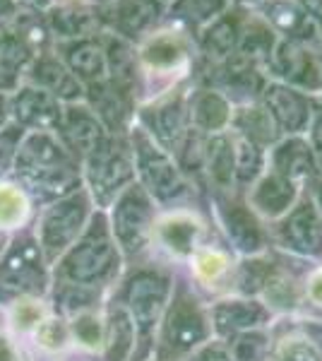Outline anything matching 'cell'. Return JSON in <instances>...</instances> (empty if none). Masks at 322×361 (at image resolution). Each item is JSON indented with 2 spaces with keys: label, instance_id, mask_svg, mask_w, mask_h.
<instances>
[{
  "label": "cell",
  "instance_id": "cell-28",
  "mask_svg": "<svg viewBox=\"0 0 322 361\" xmlns=\"http://www.w3.org/2000/svg\"><path fill=\"white\" fill-rule=\"evenodd\" d=\"M166 299V282L159 277L142 275L132 282L130 287V308L135 320L142 330H149L161 311V304Z\"/></svg>",
  "mask_w": 322,
  "mask_h": 361
},
{
  "label": "cell",
  "instance_id": "cell-54",
  "mask_svg": "<svg viewBox=\"0 0 322 361\" xmlns=\"http://www.w3.org/2000/svg\"><path fill=\"white\" fill-rule=\"evenodd\" d=\"M313 188H315V202H318V207L322 212V176H320V173L313 178Z\"/></svg>",
  "mask_w": 322,
  "mask_h": 361
},
{
  "label": "cell",
  "instance_id": "cell-12",
  "mask_svg": "<svg viewBox=\"0 0 322 361\" xmlns=\"http://www.w3.org/2000/svg\"><path fill=\"white\" fill-rule=\"evenodd\" d=\"M109 32L137 44L166 20V8L159 0H111L104 5Z\"/></svg>",
  "mask_w": 322,
  "mask_h": 361
},
{
  "label": "cell",
  "instance_id": "cell-43",
  "mask_svg": "<svg viewBox=\"0 0 322 361\" xmlns=\"http://www.w3.org/2000/svg\"><path fill=\"white\" fill-rule=\"evenodd\" d=\"M75 335L80 337L85 345H97L99 337H101V328H99V320L94 316H82L75 320Z\"/></svg>",
  "mask_w": 322,
  "mask_h": 361
},
{
  "label": "cell",
  "instance_id": "cell-14",
  "mask_svg": "<svg viewBox=\"0 0 322 361\" xmlns=\"http://www.w3.org/2000/svg\"><path fill=\"white\" fill-rule=\"evenodd\" d=\"M245 10L248 8L233 3L226 13H221L216 20H212L207 27H202L195 34L197 54H200L202 66H216V63H224L226 58L236 54Z\"/></svg>",
  "mask_w": 322,
  "mask_h": 361
},
{
  "label": "cell",
  "instance_id": "cell-20",
  "mask_svg": "<svg viewBox=\"0 0 322 361\" xmlns=\"http://www.w3.org/2000/svg\"><path fill=\"white\" fill-rule=\"evenodd\" d=\"M54 51L85 87L109 78L106 56H104V46L99 37L75 39V42H56Z\"/></svg>",
  "mask_w": 322,
  "mask_h": 361
},
{
  "label": "cell",
  "instance_id": "cell-48",
  "mask_svg": "<svg viewBox=\"0 0 322 361\" xmlns=\"http://www.w3.org/2000/svg\"><path fill=\"white\" fill-rule=\"evenodd\" d=\"M241 349H248V354H243V361H255L265 352V340L262 337H243L241 345H238V352Z\"/></svg>",
  "mask_w": 322,
  "mask_h": 361
},
{
  "label": "cell",
  "instance_id": "cell-13",
  "mask_svg": "<svg viewBox=\"0 0 322 361\" xmlns=\"http://www.w3.org/2000/svg\"><path fill=\"white\" fill-rule=\"evenodd\" d=\"M54 42H75V39H92L106 32V15L99 5L63 3L58 0L46 13Z\"/></svg>",
  "mask_w": 322,
  "mask_h": 361
},
{
  "label": "cell",
  "instance_id": "cell-27",
  "mask_svg": "<svg viewBox=\"0 0 322 361\" xmlns=\"http://www.w3.org/2000/svg\"><path fill=\"white\" fill-rule=\"evenodd\" d=\"M231 5L233 0H173L166 8V22H173V25H180L188 32L197 34L221 13H226Z\"/></svg>",
  "mask_w": 322,
  "mask_h": 361
},
{
  "label": "cell",
  "instance_id": "cell-34",
  "mask_svg": "<svg viewBox=\"0 0 322 361\" xmlns=\"http://www.w3.org/2000/svg\"><path fill=\"white\" fill-rule=\"evenodd\" d=\"M202 335H204V328H202V320L197 316V311L185 304V301H180V304L175 306L171 320H168V345L175 349H188L195 345Z\"/></svg>",
  "mask_w": 322,
  "mask_h": 361
},
{
  "label": "cell",
  "instance_id": "cell-60",
  "mask_svg": "<svg viewBox=\"0 0 322 361\" xmlns=\"http://www.w3.org/2000/svg\"><path fill=\"white\" fill-rule=\"evenodd\" d=\"M318 106H320V114H322V92L318 94Z\"/></svg>",
  "mask_w": 322,
  "mask_h": 361
},
{
  "label": "cell",
  "instance_id": "cell-2",
  "mask_svg": "<svg viewBox=\"0 0 322 361\" xmlns=\"http://www.w3.org/2000/svg\"><path fill=\"white\" fill-rule=\"evenodd\" d=\"M13 178L27 190L32 202H49L78 190L80 169L56 133H25Z\"/></svg>",
  "mask_w": 322,
  "mask_h": 361
},
{
  "label": "cell",
  "instance_id": "cell-18",
  "mask_svg": "<svg viewBox=\"0 0 322 361\" xmlns=\"http://www.w3.org/2000/svg\"><path fill=\"white\" fill-rule=\"evenodd\" d=\"M151 222V202L149 193L137 183H130L120 190L113 207L116 234L128 248H140L147 236V226Z\"/></svg>",
  "mask_w": 322,
  "mask_h": 361
},
{
  "label": "cell",
  "instance_id": "cell-44",
  "mask_svg": "<svg viewBox=\"0 0 322 361\" xmlns=\"http://www.w3.org/2000/svg\"><path fill=\"white\" fill-rule=\"evenodd\" d=\"M267 294L272 296V301H277L279 306H291V301H294V287H291V282H286L282 277H274L272 282H267Z\"/></svg>",
  "mask_w": 322,
  "mask_h": 361
},
{
  "label": "cell",
  "instance_id": "cell-32",
  "mask_svg": "<svg viewBox=\"0 0 322 361\" xmlns=\"http://www.w3.org/2000/svg\"><path fill=\"white\" fill-rule=\"evenodd\" d=\"M286 238L294 243L296 248L308 250V253H315L322 246V231H320V222L318 214L310 205L298 207L294 214L286 222Z\"/></svg>",
  "mask_w": 322,
  "mask_h": 361
},
{
  "label": "cell",
  "instance_id": "cell-25",
  "mask_svg": "<svg viewBox=\"0 0 322 361\" xmlns=\"http://www.w3.org/2000/svg\"><path fill=\"white\" fill-rule=\"evenodd\" d=\"M279 44V37L272 27L262 20L255 10H245L243 27H241V39H238V56L248 58V61L257 63L260 68H267L269 58H272L274 49ZM267 73V70H265Z\"/></svg>",
  "mask_w": 322,
  "mask_h": 361
},
{
  "label": "cell",
  "instance_id": "cell-15",
  "mask_svg": "<svg viewBox=\"0 0 322 361\" xmlns=\"http://www.w3.org/2000/svg\"><path fill=\"white\" fill-rule=\"evenodd\" d=\"M22 82L51 92V94L61 99L63 104H73V102H82V99H85V85L70 73L68 66L58 58L54 49L34 56L32 61L27 63Z\"/></svg>",
  "mask_w": 322,
  "mask_h": 361
},
{
  "label": "cell",
  "instance_id": "cell-7",
  "mask_svg": "<svg viewBox=\"0 0 322 361\" xmlns=\"http://www.w3.org/2000/svg\"><path fill=\"white\" fill-rule=\"evenodd\" d=\"M267 78L274 82H282L296 90L306 92V94L318 97L322 92V63L315 51L306 46L289 42V39H279L277 49L267 63Z\"/></svg>",
  "mask_w": 322,
  "mask_h": 361
},
{
  "label": "cell",
  "instance_id": "cell-39",
  "mask_svg": "<svg viewBox=\"0 0 322 361\" xmlns=\"http://www.w3.org/2000/svg\"><path fill=\"white\" fill-rule=\"evenodd\" d=\"M132 345V328L123 313H116L109 328V361H123Z\"/></svg>",
  "mask_w": 322,
  "mask_h": 361
},
{
  "label": "cell",
  "instance_id": "cell-9",
  "mask_svg": "<svg viewBox=\"0 0 322 361\" xmlns=\"http://www.w3.org/2000/svg\"><path fill=\"white\" fill-rule=\"evenodd\" d=\"M66 104L51 92L22 82L10 92V123L25 133H56Z\"/></svg>",
  "mask_w": 322,
  "mask_h": 361
},
{
  "label": "cell",
  "instance_id": "cell-45",
  "mask_svg": "<svg viewBox=\"0 0 322 361\" xmlns=\"http://www.w3.org/2000/svg\"><path fill=\"white\" fill-rule=\"evenodd\" d=\"M308 142H310V149H313V157H315V164H318V171L322 173V114H318V118H315L313 126H310Z\"/></svg>",
  "mask_w": 322,
  "mask_h": 361
},
{
  "label": "cell",
  "instance_id": "cell-40",
  "mask_svg": "<svg viewBox=\"0 0 322 361\" xmlns=\"http://www.w3.org/2000/svg\"><path fill=\"white\" fill-rule=\"evenodd\" d=\"M34 340L44 349H61L68 340V330H66V325H63V320L44 318L37 325V330H34Z\"/></svg>",
  "mask_w": 322,
  "mask_h": 361
},
{
  "label": "cell",
  "instance_id": "cell-61",
  "mask_svg": "<svg viewBox=\"0 0 322 361\" xmlns=\"http://www.w3.org/2000/svg\"><path fill=\"white\" fill-rule=\"evenodd\" d=\"M318 56H320V63H322V51H320V54H318Z\"/></svg>",
  "mask_w": 322,
  "mask_h": 361
},
{
  "label": "cell",
  "instance_id": "cell-30",
  "mask_svg": "<svg viewBox=\"0 0 322 361\" xmlns=\"http://www.w3.org/2000/svg\"><path fill=\"white\" fill-rule=\"evenodd\" d=\"M250 197H253V205L257 209H262V212H267V214H279L294 202L296 183L269 169V171H265L257 178Z\"/></svg>",
  "mask_w": 322,
  "mask_h": 361
},
{
  "label": "cell",
  "instance_id": "cell-35",
  "mask_svg": "<svg viewBox=\"0 0 322 361\" xmlns=\"http://www.w3.org/2000/svg\"><path fill=\"white\" fill-rule=\"evenodd\" d=\"M159 226H161L159 234L163 238V243L171 250H175V253H188L192 243H195L197 231H200V222L192 214L185 212L168 214Z\"/></svg>",
  "mask_w": 322,
  "mask_h": 361
},
{
  "label": "cell",
  "instance_id": "cell-5",
  "mask_svg": "<svg viewBox=\"0 0 322 361\" xmlns=\"http://www.w3.org/2000/svg\"><path fill=\"white\" fill-rule=\"evenodd\" d=\"M135 154V173L142 180V188L159 200H171L185 190V178L180 166L173 161V154L163 149L142 126L128 130Z\"/></svg>",
  "mask_w": 322,
  "mask_h": 361
},
{
  "label": "cell",
  "instance_id": "cell-33",
  "mask_svg": "<svg viewBox=\"0 0 322 361\" xmlns=\"http://www.w3.org/2000/svg\"><path fill=\"white\" fill-rule=\"evenodd\" d=\"M233 137V166H236V180L241 183H253L265 173V161H267V152L265 147L250 142L248 137L236 135Z\"/></svg>",
  "mask_w": 322,
  "mask_h": 361
},
{
  "label": "cell",
  "instance_id": "cell-11",
  "mask_svg": "<svg viewBox=\"0 0 322 361\" xmlns=\"http://www.w3.org/2000/svg\"><path fill=\"white\" fill-rule=\"evenodd\" d=\"M250 10H255L277 32L279 39L296 42L315 54L322 51V29L303 13L296 0H262Z\"/></svg>",
  "mask_w": 322,
  "mask_h": 361
},
{
  "label": "cell",
  "instance_id": "cell-49",
  "mask_svg": "<svg viewBox=\"0 0 322 361\" xmlns=\"http://www.w3.org/2000/svg\"><path fill=\"white\" fill-rule=\"evenodd\" d=\"M296 3L301 5L303 13L322 29V0H296Z\"/></svg>",
  "mask_w": 322,
  "mask_h": 361
},
{
  "label": "cell",
  "instance_id": "cell-36",
  "mask_svg": "<svg viewBox=\"0 0 322 361\" xmlns=\"http://www.w3.org/2000/svg\"><path fill=\"white\" fill-rule=\"evenodd\" d=\"M41 320H44V306L39 296H22L10 304V323L17 333H34Z\"/></svg>",
  "mask_w": 322,
  "mask_h": 361
},
{
  "label": "cell",
  "instance_id": "cell-4",
  "mask_svg": "<svg viewBox=\"0 0 322 361\" xmlns=\"http://www.w3.org/2000/svg\"><path fill=\"white\" fill-rule=\"evenodd\" d=\"M46 255L39 241L20 236L0 255V306H10L22 296H39L46 287Z\"/></svg>",
  "mask_w": 322,
  "mask_h": 361
},
{
  "label": "cell",
  "instance_id": "cell-3",
  "mask_svg": "<svg viewBox=\"0 0 322 361\" xmlns=\"http://www.w3.org/2000/svg\"><path fill=\"white\" fill-rule=\"evenodd\" d=\"M85 176L92 193L99 202H111L120 195L123 188L135 178V154L128 135H109L104 137L97 149L85 157Z\"/></svg>",
  "mask_w": 322,
  "mask_h": 361
},
{
  "label": "cell",
  "instance_id": "cell-22",
  "mask_svg": "<svg viewBox=\"0 0 322 361\" xmlns=\"http://www.w3.org/2000/svg\"><path fill=\"white\" fill-rule=\"evenodd\" d=\"M104 46V56H106V70L109 80L113 85L123 87L125 92H130L137 99L140 90V66H137V44L128 42L125 37L113 32L99 34Z\"/></svg>",
  "mask_w": 322,
  "mask_h": 361
},
{
  "label": "cell",
  "instance_id": "cell-42",
  "mask_svg": "<svg viewBox=\"0 0 322 361\" xmlns=\"http://www.w3.org/2000/svg\"><path fill=\"white\" fill-rule=\"evenodd\" d=\"M226 267H228V260L224 253H219V250H202V253L195 258V270L202 279L221 277L226 272Z\"/></svg>",
  "mask_w": 322,
  "mask_h": 361
},
{
  "label": "cell",
  "instance_id": "cell-24",
  "mask_svg": "<svg viewBox=\"0 0 322 361\" xmlns=\"http://www.w3.org/2000/svg\"><path fill=\"white\" fill-rule=\"evenodd\" d=\"M231 128L236 135L248 137L250 142L260 145V147L269 149L277 140H282V130H279L277 121L272 118V114L267 111V106L262 102H250L233 106V118Z\"/></svg>",
  "mask_w": 322,
  "mask_h": 361
},
{
  "label": "cell",
  "instance_id": "cell-51",
  "mask_svg": "<svg viewBox=\"0 0 322 361\" xmlns=\"http://www.w3.org/2000/svg\"><path fill=\"white\" fill-rule=\"evenodd\" d=\"M10 126V94L0 92V130Z\"/></svg>",
  "mask_w": 322,
  "mask_h": 361
},
{
  "label": "cell",
  "instance_id": "cell-31",
  "mask_svg": "<svg viewBox=\"0 0 322 361\" xmlns=\"http://www.w3.org/2000/svg\"><path fill=\"white\" fill-rule=\"evenodd\" d=\"M204 171L219 185L228 190L236 183V166H233V137L228 133H219L207 140L204 149Z\"/></svg>",
  "mask_w": 322,
  "mask_h": 361
},
{
  "label": "cell",
  "instance_id": "cell-59",
  "mask_svg": "<svg viewBox=\"0 0 322 361\" xmlns=\"http://www.w3.org/2000/svg\"><path fill=\"white\" fill-rule=\"evenodd\" d=\"M207 361H226V359L224 357H209Z\"/></svg>",
  "mask_w": 322,
  "mask_h": 361
},
{
  "label": "cell",
  "instance_id": "cell-46",
  "mask_svg": "<svg viewBox=\"0 0 322 361\" xmlns=\"http://www.w3.org/2000/svg\"><path fill=\"white\" fill-rule=\"evenodd\" d=\"M0 361H25L22 349L15 345V340L8 335L3 325H0Z\"/></svg>",
  "mask_w": 322,
  "mask_h": 361
},
{
  "label": "cell",
  "instance_id": "cell-19",
  "mask_svg": "<svg viewBox=\"0 0 322 361\" xmlns=\"http://www.w3.org/2000/svg\"><path fill=\"white\" fill-rule=\"evenodd\" d=\"M188 111H190V128L207 137L226 133V128H231L233 104L219 90H214V87L192 85Z\"/></svg>",
  "mask_w": 322,
  "mask_h": 361
},
{
  "label": "cell",
  "instance_id": "cell-6",
  "mask_svg": "<svg viewBox=\"0 0 322 361\" xmlns=\"http://www.w3.org/2000/svg\"><path fill=\"white\" fill-rule=\"evenodd\" d=\"M190 90L192 85L180 87V90L168 92L154 102L142 104V109H140V126L171 154H175L178 145L183 142V137L190 130Z\"/></svg>",
  "mask_w": 322,
  "mask_h": 361
},
{
  "label": "cell",
  "instance_id": "cell-10",
  "mask_svg": "<svg viewBox=\"0 0 322 361\" xmlns=\"http://www.w3.org/2000/svg\"><path fill=\"white\" fill-rule=\"evenodd\" d=\"M87 212V202L78 190L70 193L44 212L39 222V246L44 250L46 260L56 258L63 248L70 246L75 236H78V226L82 224Z\"/></svg>",
  "mask_w": 322,
  "mask_h": 361
},
{
  "label": "cell",
  "instance_id": "cell-21",
  "mask_svg": "<svg viewBox=\"0 0 322 361\" xmlns=\"http://www.w3.org/2000/svg\"><path fill=\"white\" fill-rule=\"evenodd\" d=\"M269 169L294 180L296 185L303 180H313L320 173L306 135H284L277 140L269 147Z\"/></svg>",
  "mask_w": 322,
  "mask_h": 361
},
{
  "label": "cell",
  "instance_id": "cell-38",
  "mask_svg": "<svg viewBox=\"0 0 322 361\" xmlns=\"http://www.w3.org/2000/svg\"><path fill=\"white\" fill-rule=\"evenodd\" d=\"M22 137H25V130L15 123L5 126L3 130H0V180L13 176Z\"/></svg>",
  "mask_w": 322,
  "mask_h": 361
},
{
  "label": "cell",
  "instance_id": "cell-52",
  "mask_svg": "<svg viewBox=\"0 0 322 361\" xmlns=\"http://www.w3.org/2000/svg\"><path fill=\"white\" fill-rule=\"evenodd\" d=\"M17 8H20V5H17V0H0V25H3V22L8 20V17L13 15Z\"/></svg>",
  "mask_w": 322,
  "mask_h": 361
},
{
  "label": "cell",
  "instance_id": "cell-8",
  "mask_svg": "<svg viewBox=\"0 0 322 361\" xmlns=\"http://www.w3.org/2000/svg\"><path fill=\"white\" fill-rule=\"evenodd\" d=\"M260 102L265 104L272 118L277 121L282 135H306L320 114L315 94H306V92L296 90V87L274 82V80H269L265 85Z\"/></svg>",
  "mask_w": 322,
  "mask_h": 361
},
{
  "label": "cell",
  "instance_id": "cell-50",
  "mask_svg": "<svg viewBox=\"0 0 322 361\" xmlns=\"http://www.w3.org/2000/svg\"><path fill=\"white\" fill-rule=\"evenodd\" d=\"M56 3H58V0H17V5L29 8V10H39V13H49Z\"/></svg>",
  "mask_w": 322,
  "mask_h": 361
},
{
  "label": "cell",
  "instance_id": "cell-41",
  "mask_svg": "<svg viewBox=\"0 0 322 361\" xmlns=\"http://www.w3.org/2000/svg\"><path fill=\"white\" fill-rule=\"evenodd\" d=\"M260 318H262L260 308L248 304H231L219 311V323L228 325V328H248V325H255Z\"/></svg>",
  "mask_w": 322,
  "mask_h": 361
},
{
  "label": "cell",
  "instance_id": "cell-56",
  "mask_svg": "<svg viewBox=\"0 0 322 361\" xmlns=\"http://www.w3.org/2000/svg\"><path fill=\"white\" fill-rule=\"evenodd\" d=\"M8 243H10L8 234H3V231H0V255L5 253V248H8Z\"/></svg>",
  "mask_w": 322,
  "mask_h": 361
},
{
  "label": "cell",
  "instance_id": "cell-26",
  "mask_svg": "<svg viewBox=\"0 0 322 361\" xmlns=\"http://www.w3.org/2000/svg\"><path fill=\"white\" fill-rule=\"evenodd\" d=\"M113 263V248L106 238H89L75 248L66 260V275L75 282H89V279L101 277Z\"/></svg>",
  "mask_w": 322,
  "mask_h": 361
},
{
  "label": "cell",
  "instance_id": "cell-16",
  "mask_svg": "<svg viewBox=\"0 0 322 361\" xmlns=\"http://www.w3.org/2000/svg\"><path fill=\"white\" fill-rule=\"evenodd\" d=\"M56 135L61 137V142L68 147V152L75 159H85L92 149H97V145L104 142V137L109 135V130L104 128L101 121L97 118V114L82 102H73L63 106V118L58 126Z\"/></svg>",
  "mask_w": 322,
  "mask_h": 361
},
{
  "label": "cell",
  "instance_id": "cell-53",
  "mask_svg": "<svg viewBox=\"0 0 322 361\" xmlns=\"http://www.w3.org/2000/svg\"><path fill=\"white\" fill-rule=\"evenodd\" d=\"M310 294H313L315 301H322V272L320 275H315L313 282H310Z\"/></svg>",
  "mask_w": 322,
  "mask_h": 361
},
{
  "label": "cell",
  "instance_id": "cell-17",
  "mask_svg": "<svg viewBox=\"0 0 322 361\" xmlns=\"http://www.w3.org/2000/svg\"><path fill=\"white\" fill-rule=\"evenodd\" d=\"M85 104L97 114V118L101 121L111 135H128L132 121L135 94L113 85L106 78L101 82L85 87Z\"/></svg>",
  "mask_w": 322,
  "mask_h": 361
},
{
  "label": "cell",
  "instance_id": "cell-37",
  "mask_svg": "<svg viewBox=\"0 0 322 361\" xmlns=\"http://www.w3.org/2000/svg\"><path fill=\"white\" fill-rule=\"evenodd\" d=\"M228 234H231L233 241L245 250H255L260 246V231H257L255 219L241 207L228 212Z\"/></svg>",
  "mask_w": 322,
  "mask_h": 361
},
{
  "label": "cell",
  "instance_id": "cell-29",
  "mask_svg": "<svg viewBox=\"0 0 322 361\" xmlns=\"http://www.w3.org/2000/svg\"><path fill=\"white\" fill-rule=\"evenodd\" d=\"M32 197L13 176L0 180V231H20L32 217Z\"/></svg>",
  "mask_w": 322,
  "mask_h": 361
},
{
  "label": "cell",
  "instance_id": "cell-57",
  "mask_svg": "<svg viewBox=\"0 0 322 361\" xmlns=\"http://www.w3.org/2000/svg\"><path fill=\"white\" fill-rule=\"evenodd\" d=\"M63 3H85V5H94L92 0H63Z\"/></svg>",
  "mask_w": 322,
  "mask_h": 361
},
{
  "label": "cell",
  "instance_id": "cell-47",
  "mask_svg": "<svg viewBox=\"0 0 322 361\" xmlns=\"http://www.w3.org/2000/svg\"><path fill=\"white\" fill-rule=\"evenodd\" d=\"M282 359H284V361H318V357L313 354V349H310L308 345H298V342L284 345V349H282Z\"/></svg>",
  "mask_w": 322,
  "mask_h": 361
},
{
  "label": "cell",
  "instance_id": "cell-23",
  "mask_svg": "<svg viewBox=\"0 0 322 361\" xmlns=\"http://www.w3.org/2000/svg\"><path fill=\"white\" fill-rule=\"evenodd\" d=\"M0 32L8 39H13L15 44H20L32 56L51 51L56 44L54 37H51L49 22H46V13L22 8V5L0 25Z\"/></svg>",
  "mask_w": 322,
  "mask_h": 361
},
{
  "label": "cell",
  "instance_id": "cell-58",
  "mask_svg": "<svg viewBox=\"0 0 322 361\" xmlns=\"http://www.w3.org/2000/svg\"><path fill=\"white\" fill-rule=\"evenodd\" d=\"M159 3L163 5V8H168V5H171V3H173V0H159Z\"/></svg>",
  "mask_w": 322,
  "mask_h": 361
},
{
  "label": "cell",
  "instance_id": "cell-1",
  "mask_svg": "<svg viewBox=\"0 0 322 361\" xmlns=\"http://www.w3.org/2000/svg\"><path fill=\"white\" fill-rule=\"evenodd\" d=\"M137 99L142 104L154 102L180 87L195 85V75L200 68L195 34L163 20L154 32L137 42Z\"/></svg>",
  "mask_w": 322,
  "mask_h": 361
},
{
  "label": "cell",
  "instance_id": "cell-55",
  "mask_svg": "<svg viewBox=\"0 0 322 361\" xmlns=\"http://www.w3.org/2000/svg\"><path fill=\"white\" fill-rule=\"evenodd\" d=\"M236 5H243V8H255L257 3H262V0H233Z\"/></svg>",
  "mask_w": 322,
  "mask_h": 361
}]
</instances>
